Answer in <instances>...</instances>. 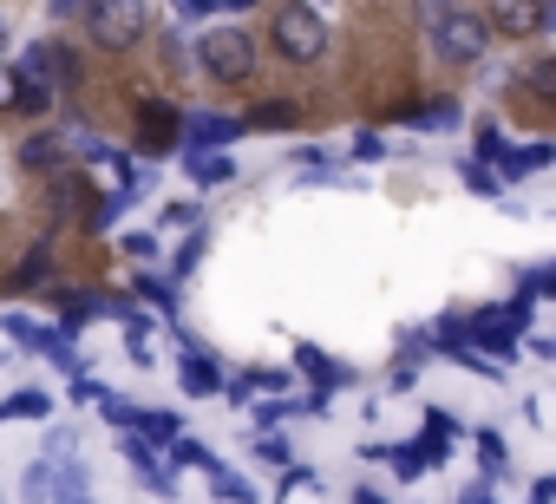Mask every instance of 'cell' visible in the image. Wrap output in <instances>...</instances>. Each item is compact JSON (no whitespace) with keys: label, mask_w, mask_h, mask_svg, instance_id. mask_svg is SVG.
<instances>
[{"label":"cell","mask_w":556,"mask_h":504,"mask_svg":"<svg viewBox=\"0 0 556 504\" xmlns=\"http://www.w3.org/2000/svg\"><path fill=\"white\" fill-rule=\"evenodd\" d=\"M426 14H432V47H439L445 66H478V60H484L491 27H484L478 14H458V8H445V0H432Z\"/></svg>","instance_id":"6da1fadb"},{"label":"cell","mask_w":556,"mask_h":504,"mask_svg":"<svg viewBox=\"0 0 556 504\" xmlns=\"http://www.w3.org/2000/svg\"><path fill=\"white\" fill-rule=\"evenodd\" d=\"M197 60H203V73H210L216 86H242V79L255 73V40H249L242 27H210L203 47H197Z\"/></svg>","instance_id":"7a4b0ae2"},{"label":"cell","mask_w":556,"mask_h":504,"mask_svg":"<svg viewBox=\"0 0 556 504\" xmlns=\"http://www.w3.org/2000/svg\"><path fill=\"white\" fill-rule=\"evenodd\" d=\"M275 53L282 60H295V66H308V60H321V47H328V27H321V14L315 8H302V0H289L282 14H275Z\"/></svg>","instance_id":"3957f363"},{"label":"cell","mask_w":556,"mask_h":504,"mask_svg":"<svg viewBox=\"0 0 556 504\" xmlns=\"http://www.w3.org/2000/svg\"><path fill=\"white\" fill-rule=\"evenodd\" d=\"M86 27H92V40L105 47V53H125V47H138L144 40V0H92V14H86Z\"/></svg>","instance_id":"277c9868"},{"label":"cell","mask_w":556,"mask_h":504,"mask_svg":"<svg viewBox=\"0 0 556 504\" xmlns=\"http://www.w3.org/2000/svg\"><path fill=\"white\" fill-rule=\"evenodd\" d=\"M138 131H144V151H177L184 144V118L170 105H157V99L138 105Z\"/></svg>","instance_id":"5b68a950"},{"label":"cell","mask_w":556,"mask_h":504,"mask_svg":"<svg viewBox=\"0 0 556 504\" xmlns=\"http://www.w3.org/2000/svg\"><path fill=\"white\" fill-rule=\"evenodd\" d=\"M484 27H491V34H504V40H523V34H536V0H491Z\"/></svg>","instance_id":"8992f818"},{"label":"cell","mask_w":556,"mask_h":504,"mask_svg":"<svg viewBox=\"0 0 556 504\" xmlns=\"http://www.w3.org/2000/svg\"><path fill=\"white\" fill-rule=\"evenodd\" d=\"M242 138V118H210V112H197V118H184V144L190 151H223V144H236Z\"/></svg>","instance_id":"52a82bcc"},{"label":"cell","mask_w":556,"mask_h":504,"mask_svg":"<svg viewBox=\"0 0 556 504\" xmlns=\"http://www.w3.org/2000/svg\"><path fill=\"white\" fill-rule=\"evenodd\" d=\"M517 86H523L536 105H549V112H556V60H536L530 73H517Z\"/></svg>","instance_id":"ba28073f"},{"label":"cell","mask_w":556,"mask_h":504,"mask_svg":"<svg viewBox=\"0 0 556 504\" xmlns=\"http://www.w3.org/2000/svg\"><path fill=\"white\" fill-rule=\"evenodd\" d=\"M21 164H27V171H53V164H60V131L27 138V144H21Z\"/></svg>","instance_id":"9c48e42d"},{"label":"cell","mask_w":556,"mask_h":504,"mask_svg":"<svg viewBox=\"0 0 556 504\" xmlns=\"http://www.w3.org/2000/svg\"><path fill=\"white\" fill-rule=\"evenodd\" d=\"M47 73H53V86H66V92H73V86L86 79V73H79V53H73V47H47Z\"/></svg>","instance_id":"30bf717a"},{"label":"cell","mask_w":556,"mask_h":504,"mask_svg":"<svg viewBox=\"0 0 556 504\" xmlns=\"http://www.w3.org/2000/svg\"><path fill=\"white\" fill-rule=\"evenodd\" d=\"M549 164V144H523V151H504L497 177H523V171H543Z\"/></svg>","instance_id":"8fae6325"},{"label":"cell","mask_w":556,"mask_h":504,"mask_svg":"<svg viewBox=\"0 0 556 504\" xmlns=\"http://www.w3.org/2000/svg\"><path fill=\"white\" fill-rule=\"evenodd\" d=\"M60 190H53V216H79V203H86V177H53Z\"/></svg>","instance_id":"7c38bea8"},{"label":"cell","mask_w":556,"mask_h":504,"mask_svg":"<svg viewBox=\"0 0 556 504\" xmlns=\"http://www.w3.org/2000/svg\"><path fill=\"white\" fill-rule=\"evenodd\" d=\"M184 387H190V393H216V387H223V374H216L203 354H190V361H184Z\"/></svg>","instance_id":"4fadbf2b"},{"label":"cell","mask_w":556,"mask_h":504,"mask_svg":"<svg viewBox=\"0 0 556 504\" xmlns=\"http://www.w3.org/2000/svg\"><path fill=\"white\" fill-rule=\"evenodd\" d=\"M190 171H197V184H223V177H229V158H210V151H190Z\"/></svg>","instance_id":"5bb4252c"},{"label":"cell","mask_w":556,"mask_h":504,"mask_svg":"<svg viewBox=\"0 0 556 504\" xmlns=\"http://www.w3.org/2000/svg\"><path fill=\"white\" fill-rule=\"evenodd\" d=\"M465 184H471V190H478V197H497V190H504V177H497V171H484V164H478V158H471V164H465Z\"/></svg>","instance_id":"9a60e30c"},{"label":"cell","mask_w":556,"mask_h":504,"mask_svg":"<svg viewBox=\"0 0 556 504\" xmlns=\"http://www.w3.org/2000/svg\"><path fill=\"white\" fill-rule=\"evenodd\" d=\"M170 458H177V465H203V471H216V458H210V452H203L197 439H184V432H177V445H170Z\"/></svg>","instance_id":"2e32d148"},{"label":"cell","mask_w":556,"mask_h":504,"mask_svg":"<svg viewBox=\"0 0 556 504\" xmlns=\"http://www.w3.org/2000/svg\"><path fill=\"white\" fill-rule=\"evenodd\" d=\"M295 367H302V374H315V380H341V367H328L315 348H295Z\"/></svg>","instance_id":"e0dca14e"},{"label":"cell","mask_w":556,"mask_h":504,"mask_svg":"<svg viewBox=\"0 0 556 504\" xmlns=\"http://www.w3.org/2000/svg\"><path fill=\"white\" fill-rule=\"evenodd\" d=\"M478 458H484V471L497 478V471H504V439H497V432H478Z\"/></svg>","instance_id":"ac0fdd59"},{"label":"cell","mask_w":556,"mask_h":504,"mask_svg":"<svg viewBox=\"0 0 556 504\" xmlns=\"http://www.w3.org/2000/svg\"><path fill=\"white\" fill-rule=\"evenodd\" d=\"M8 413H14V419H40V413H47V393H14Z\"/></svg>","instance_id":"d6986e66"},{"label":"cell","mask_w":556,"mask_h":504,"mask_svg":"<svg viewBox=\"0 0 556 504\" xmlns=\"http://www.w3.org/2000/svg\"><path fill=\"white\" fill-rule=\"evenodd\" d=\"M255 458H268V465H289V439H282V432H262Z\"/></svg>","instance_id":"ffe728a7"},{"label":"cell","mask_w":556,"mask_h":504,"mask_svg":"<svg viewBox=\"0 0 556 504\" xmlns=\"http://www.w3.org/2000/svg\"><path fill=\"white\" fill-rule=\"evenodd\" d=\"M14 105H21V73L0 66V112H14Z\"/></svg>","instance_id":"44dd1931"},{"label":"cell","mask_w":556,"mask_h":504,"mask_svg":"<svg viewBox=\"0 0 556 504\" xmlns=\"http://www.w3.org/2000/svg\"><path fill=\"white\" fill-rule=\"evenodd\" d=\"M478 158H497V164H504V138H497V125H478Z\"/></svg>","instance_id":"7402d4cb"},{"label":"cell","mask_w":556,"mask_h":504,"mask_svg":"<svg viewBox=\"0 0 556 504\" xmlns=\"http://www.w3.org/2000/svg\"><path fill=\"white\" fill-rule=\"evenodd\" d=\"M47 491H53V465H34L27 471V497H47Z\"/></svg>","instance_id":"603a6c76"},{"label":"cell","mask_w":556,"mask_h":504,"mask_svg":"<svg viewBox=\"0 0 556 504\" xmlns=\"http://www.w3.org/2000/svg\"><path fill=\"white\" fill-rule=\"evenodd\" d=\"M289 118H295V112H289V105H262V112H255V118H249V125H262V131H268V125H289Z\"/></svg>","instance_id":"cb8c5ba5"},{"label":"cell","mask_w":556,"mask_h":504,"mask_svg":"<svg viewBox=\"0 0 556 504\" xmlns=\"http://www.w3.org/2000/svg\"><path fill=\"white\" fill-rule=\"evenodd\" d=\"M53 14H60V21H86V14H92V0H53Z\"/></svg>","instance_id":"d4e9b609"},{"label":"cell","mask_w":556,"mask_h":504,"mask_svg":"<svg viewBox=\"0 0 556 504\" xmlns=\"http://www.w3.org/2000/svg\"><path fill=\"white\" fill-rule=\"evenodd\" d=\"M393 465H400V478H419V471H426V458H419V452H393Z\"/></svg>","instance_id":"484cf974"},{"label":"cell","mask_w":556,"mask_h":504,"mask_svg":"<svg viewBox=\"0 0 556 504\" xmlns=\"http://www.w3.org/2000/svg\"><path fill=\"white\" fill-rule=\"evenodd\" d=\"M125 249H131V256L144 263V256H157V236H125Z\"/></svg>","instance_id":"4316f807"},{"label":"cell","mask_w":556,"mask_h":504,"mask_svg":"<svg viewBox=\"0 0 556 504\" xmlns=\"http://www.w3.org/2000/svg\"><path fill=\"white\" fill-rule=\"evenodd\" d=\"M536 34H556V0H536Z\"/></svg>","instance_id":"83f0119b"},{"label":"cell","mask_w":556,"mask_h":504,"mask_svg":"<svg viewBox=\"0 0 556 504\" xmlns=\"http://www.w3.org/2000/svg\"><path fill=\"white\" fill-rule=\"evenodd\" d=\"M530 289H536V295H556V263H549V269H536V276H530Z\"/></svg>","instance_id":"f1b7e54d"},{"label":"cell","mask_w":556,"mask_h":504,"mask_svg":"<svg viewBox=\"0 0 556 504\" xmlns=\"http://www.w3.org/2000/svg\"><path fill=\"white\" fill-rule=\"evenodd\" d=\"M549 497H556V471H549V478H536V491H530V504H549Z\"/></svg>","instance_id":"f546056e"},{"label":"cell","mask_w":556,"mask_h":504,"mask_svg":"<svg viewBox=\"0 0 556 504\" xmlns=\"http://www.w3.org/2000/svg\"><path fill=\"white\" fill-rule=\"evenodd\" d=\"M465 504H491V491H484V484H471V491H465Z\"/></svg>","instance_id":"4dcf8cb0"},{"label":"cell","mask_w":556,"mask_h":504,"mask_svg":"<svg viewBox=\"0 0 556 504\" xmlns=\"http://www.w3.org/2000/svg\"><path fill=\"white\" fill-rule=\"evenodd\" d=\"M354 504H387V497L380 491H354Z\"/></svg>","instance_id":"1f68e13d"},{"label":"cell","mask_w":556,"mask_h":504,"mask_svg":"<svg viewBox=\"0 0 556 504\" xmlns=\"http://www.w3.org/2000/svg\"><path fill=\"white\" fill-rule=\"evenodd\" d=\"M60 504H92V497H86V491H79V497H60Z\"/></svg>","instance_id":"d6a6232c"},{"label":"cell","mask_w":556,"mask_h":504,"mask_svg":"<svg viewBox=\"0 0 556 504\" xmlns=\"http://www.w3.org/2000/svg\"><path fill=\"white\" fill-rule=\"evenodd\" d=\"M0 40H8V27H0Z\"/></svg>","instance_id":"836d02e7"}]
</instances>
